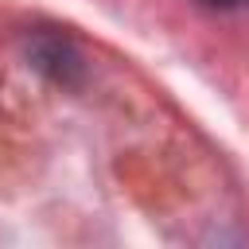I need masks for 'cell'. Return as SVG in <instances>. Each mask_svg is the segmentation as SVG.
<instances>
[{
    "mask_svg": "<svg viewBox=\"0 0 249 249\" xmlns=\"http://www.w3.org/2000/svg\"><path fill=\"white\" fill-rule=\"evenodd\" d=\"M198 4H206V8H241V4H249V0H198Z\"/></svg>",
    "mask_w": 249,
    "mask_h": 249,
    "instance_id": "cell-1",
    "label": "cell"
}]
</instances>
